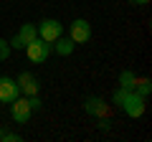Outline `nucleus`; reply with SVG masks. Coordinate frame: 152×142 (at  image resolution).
Here are the masks:
<instances>
[{"instance_id":"10","label":"nucleus","mask_w":152,"mask_h":142,"mask_svg":"<svg viewBox=\"0 0 152 142\" xmlns=\"http://www.w3.org/2000/svg\"><path fill=\"white\" fill-rule=\"evenodd\" d=\"M51 46H53L56 56H71V53H74V48H76V43L69 38V36H58Z\"/></svg>"},{"instance_id":"4","label":"nucleus","mask_w":152,"mask_h":142,"mask_svg":"<svg viewBox=\"0 0 152 142\" xmlns=\"http://www.w3.org/2000/svg\"><path fill=\"white\" fill-rule=\"evenodd\" d=\"M33 38H38V31H36V23H23L20 28H18V33L13 36L8 43H10V48H15V51H23L28 43H31Z\"/></svg>"},{"instance_id":"15","label":"nucleus","mask_w":152,"mask_h":142,"mask_svg":"<svg viewBox=\"0 0 152 142\" xmlns=\"http://www.w3.org/2000/svg\"><path fill=\"white\" fill-rule=\"evenodd\" d=\"M28 104H31V109H33V112H38L41 107H43V102L38 99V94H33V97H28Z\"/></svg>"},{"instance_id":"5","label":"nucleus","mask_w":152,"mask_h":142,"mask_svg":"<svg viewBox=\"0 0 152 142\" xmlns=\"http://www.w3.org/2000/svg\"><path fill=\"white\" fill-rule=\"evenodd\" d=\"M69 38L74 41V43H86V41L91 38V23H89L86 18H76V20H71Z\"/></svg>"},{"instance_id":"14","label":"nucleus","mask_w":152,"mask_h":142,"mask_svg":"<svg viewBox=\"0 0 152 142\" xmlns=\"http://www.w3.org/2000/svg\"><path fill=\"white\" fill-rule=\"evenodd\" d=\"M10 51H13V48H10V43H8L5 38H0V61H5L8 56H10Z\"/></svg>"},{"instance_id":"9","label":"nucleus","mask_w":152,"mask_h":142,"mask_svg":"<svg viewBox=\"0 0 152 142\" xmlns=\"http://www.w3.org/2000/svg\"><path fill=\"white\" fill-rule=\"evenodd\" d=\"M15 84L20 86V94H26V97H33V94L41 91V81L33 76L31 71H20L18 79H15Z\"/></svg>"},{"instance_id":"3","label":"nucleus","mask_w":152,"mask_h":142,"mask_svg":"<svg viewBox=\"0 0 152 142\" xmlns=\"http://www.w3.org/2000/svg\"><path fill=\"white\" fill-rule=\"evenodd\" d=\"M38 31V38L48 41V43H53L58 36H64V26H61V20H56V18H43V20L36 26Z\"/></svg>"},{"instance_id":"16","label":"nucleus","mask_w":152,"mask_h":142,"mask_svg":"<svg viewBox=\"0 0 152 142\" xmlns=\"http://www.w3.org/2000/svg\"><path fill=\"white\" fill-rule=\"evenodd\" d=\"M127 3H129V5H147L150 0H127Z\"/></svg>"},{"instance_id":"8","label":"nucleus","mask_w":152,"mask_h":142,"mask_svg":"<svg viewBox=\"0 0 152 142\" xmlns=\"http://www.w3.org/2000/svg\"><path fill=\"white\" fill-rule=\"evenodd\" d=\"M20 97V86L15 84V79L0 76V104H10Z\"/></svg>"},{"instance_id":"12","label":"nucleus","mask_w":152,"mask_h":142,"mask_svg":"<svg viewBox=\"0 0 152 142\" xmlns=\"http://www.w3.org/2000/svg\"><path fill=\"white\" fill-rule=\"evenodd\" d=\"M150 89H152V81H150V76H137V81H134V91H137V94L147 97V94H150Z\"/></svg>"},{"instance_id":"6","label":"nucleus","mask_w":152,"mask_h":142,"mask_svg":"<svg viewBox=\"0 0 152 142\" xmlns=\"http://www.w3.org/2000/svg\"><path fill=\"white\" fill-rule=\"evenodd\" d=\"M84 112L99 119V117H109L112 114V107H109L102 97H86L84 99Z\"/></svg>"},{"instance_id":"11","label":"nucleus","mask_w":152,"mask_h":142,"mask_svg":"<svg viewBox=\"0 0 152 142\" xmlns=\"http://www.w3.org/2000/svg\"><path fill=\"white\" fill-rule=\"evenodd\" d=\"M134 81H137V74H134V71H129V69L119 71V79H117V84H119L122 89H134Z\"/></svg>"},{"instance_id":"2","label":"nucleus","mask_w":152,"mask_h":142,"mask_svg":"<svg viewBox=\"0 0 152 142\" xmlns=\"http://www.w3.org/2000/svg\"><path fill=\"white\" fill-rule=\"evenodd\" d=\"M23 51H26L28 61H33V64H43V61H48V56L53 53V46H51L48 41H43V38H33Z\"/></svg>"},{"instance_id":"7","label":"nucleus","mask_w":152,"mask_h":142,"mask_svg":"<svg viewBox=\"0 0 152 142\" xmlns=\"http://www.w3.org/2000/svg\"><path fill=\"white\" fill-rule=\"evenodd\" d=\"M31 114H33V109H31V104H28V97L26 99L18 97L15 102H10V117L18 124H28L31 122Z\"/></svg>"},{"instance_id":"13","label":"nucleus","mask_w":152,"mask_h":142,"mask_svg":"<svg viewBox=\"0 0 152 142\" xmlns=\"http://www.w3.org/2000/svg\"><path fill=\"white\" fill-rule=\"evenodd\" d=\"M23 137L18 135V132H10V130H3L0 127V142H20Z\"/></svg>"},{"instance_id":"1","label":"nucleus","mask_w":152,"mask_h":142,"mask_svg":"<svg viewBox=\"0 0 152 142\" xmlns=\"http://www.w3.org/2000/svg\"><path fill=\"white\" fill-rule=\"evenodd\" d=\"M112 102L117 104V107H122V112H124L127 117H132V119L142 117V114H145V109H147V97L137 94L134 89L117 86V89H114V94H112Z\"/></svg>"}]
</instances>
